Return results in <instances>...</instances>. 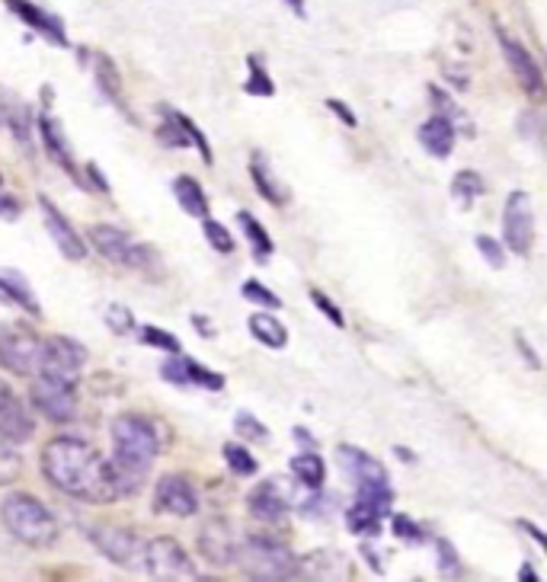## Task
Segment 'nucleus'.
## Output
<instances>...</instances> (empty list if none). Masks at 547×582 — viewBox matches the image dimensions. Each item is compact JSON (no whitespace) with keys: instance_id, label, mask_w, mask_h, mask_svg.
<instances>
[{"instance_id":"nucleus-1","label":"nucleus","mask_w":547,"mask_h":582,"mask_svg":"<svg viewBox=\"0 0 547 582\" xmlns=\"http://www.w3.org/2000/svg\"><path fill=\"white\" fill-rule=\"evenodd\" d=\"M42 474L55 490L84 503L122 499L112 464L90 442L77 436H58L42 448Z\"/></svg>"},{"instance_id":"nucleus-2","label":"nucleus","mask_w":547,"mask_h":582,"mask_svg":"<svg viewBox=\"0 0 547 582\" xmlns=\"http://www.w3.org/2000/svg\"><path fill=\"white\" fill-rule=\"evenodd\" d=\"M112 474H116V483H119V493L122 499L132 496L141 480L147 477L154 458L161 454V429L154 419L147 416H138V413H122L112 419Z\"/></svg>"},{"instance_id":"nucleus-3","label":"nucleus","mask_w":547,"mask_h":582,"mask_svg":"<svg viewBox=\"0 0 547 582\" xmlns=\"http://www.w3.org/2000/svg\"><path fill=\"white\" fill-rule=\"evenodd\" d=\"M0 518L7 531L26 548H52L58 541V518L30 493H10L0 503Z\"/></svg>"},{"instance_id":"nucleus-4","label":"nucleus","mask_w":547,"mask_h":582,"mask_svg":"<svg viewBox=\"0 0 547 582\" xmlns=\"http://www.w3.org/2000/svg\"><path fill=\"white\" fill-rule=\"evenodd\" d=\"M234 563L243 570V576L270 582L292 580L302 570V560L285 548L282 541L266 538V535H243Z\"/></svg>"},{"instance_id":"nucleus-5","label":"nucleus","mask_w":547,"mask_h":582,"mask_svg":"<svg viewBox=\"0 0 547 582\" xmlns=\"http://www.w3.org/2000/svg\"><path fill=\"white\" fill-rule=\"evenodd\" d=\"M45 340L23 323L0 327V365L20 377H35L42 369Z\"/></svg>"},{"instance_id":"nucleus-6","label":"nucleus","mask_w":547,"mask_h":582,"mask_svg":"<svg viewBox=\"0 0 547 582\" xmlns=\"http://www.w3.org/2000/svg\"><path fill=\"white\" fill-rule=\"evenodd\" d=\"M90 243L97 246V253L112 266H125V270H147L151 263H157V253L144 243H138L132 234H125L122 228L112 224H94L87 231Z\"/></svg>"},{"instance_id":"nucleus-7","label":"nucleus","mask_w":547,"mask_h":582,"mask_svg":"<svg viewBox=\"0 0 547 582\" xmlns=\"http://www.w3.org/2000/svg\"><path fill=\"white\" fill-rule=\"evenodd\" d=\"M308 496L310 490L302 486V483H288L285 477H270L247 496V509L260 521H282L288 509H302Z\"/></svg>"},{"instance_id":"nucleus-8","label":"nucleus","mask_w":547,"mask_h":582,"mask_svg":"<svg viewBox=\"0 0 547 582\" xmlns=\"http://www.w3.org/2000/svg\"><path fill=\"white\" fill-rule=\"evenodd\" d=\"M141 567L151 580H196V563L186 553V548L176 538H154L151 545L141 548Z\"/></svg>"},{"instance_id":"nucleus-9","label":"nucleus","mask_w":547,"mask_h":582,"mask_svg":"<svg viewBox=\"0 0 547 582\" xmlns=\"http://www.w3.org/2000/svg\"><path fill=\"white\" fill-rule=\"evenodd\" d=\"M84 365H87V349L84 345L70 340V337H52V340H45V355H42L39 375L74 387L80 381Z\"/></svg>"},{"instance_id":"nucleus-10","label":"nucleus","mask_w":547,"mask_h":582,"mask_svg":"<svg viewBox=\"0 0 547 582\" xmlns=\"http://www.w3.org/2000/svg\"><path fill=\"white\" fill-rule=\"evenodd\" d=\"M503 240L518 256H528L532 246H535V206H532V196L522 193V189L510 193V199H506Z\"/></svg>"},{"instance_id":"nucleus-11","label":"nucleus","mask_w":547,"mask_h":582,"mask_svg":"<svg viewBox=\"0 0 547 582\" xmlns=\"http://www.w3.org/2000/svg\"><path fill=\"white\" fill-rule=\"evenodd\" d=\"M30 400H33L35 413H42L52 422H70L77 416V394L70 384L52 381L45 375H35L33 387H30Z\"/></svg>"},{"instance_id":"nucleus-12","label":"nucleus","mask_w":547,"mask_h":582,"mask_svg":"<svg viewBox=\"0 0 547 582\" xmlns=\"http://www.w3.org/2000/svg\"><path fill=\"white\" fill-rule=\"evenodd\" d=\"M240 538L243 535L228 518H208L206 525H203V531H199V550H203V557H206L208 563L231 567L234 557H238Z\"/></svg>"},{"instance_id":"nucleus-13","label":"nucleus","mask_w":547,"mask_h":582,"mask_svg":"<svg viewBox=\"0 0 547 582\" xmlns=\"http://www.w3.org/2000/svg\"><path fill=\"white\" fill-rule=\"evenodd\" d=\"M90 545L103 553L106 560L119 563V567H132L135 560H141V545L129 528L119 525H90L87 528Z\"/></svg>"},{"instance_id":"nucleus-14","label":"nucleus","mask_w":547,"mask_h":582,"mask_svg":"<svg viewBox=\"0 0 547 582\" xmlns=\"http://www.w3.org/2000/svg\"><path fill=\"white\" fill-rule=\"evenodd\" d=\"M154 506L161 513H171L176 518H189L199 513V493L196 486L179 474H164L157 480V493H154Z\"/></svg>"},{"instance_id":"nucleus-15","label":"nucleus","mask_w":547,"mask_h":582,"mask_svg":"<svg viewBox=\"0 0 547 582\" xmlns=\"http://www.w3.org/2000/svg\"><path fill=\"white\" fill-rule=\"evenodd\" d=\"M35 432V419L26 410V404L17 397V391L0 381V436H7L10 442H30Z\"/></svg>"},{"instance_id":"nucleus-16","label":"nucleus","mask_w":547,"mask_h":582,"mask_svg":"<svg viewBox=\"0 0 547 582\" xmlns=\"http://www.w3.org/2000/svg\"><path fill=\"white\" fill-rule=\"evenodd\" d=\"M39 206H42V218H45V228H48V234L55 240V246L62 250V256H68L70 263H80V260H87V240L80 238L77 231H74V224H70L68 218L55 208L52 199H39Z\"/></svg>"},{"instance_id":"nucleus-17","label":"nucleus","mask_w":547,"mask_h":582,"mask_svg":"<svg viewBox=\"0 0 547 582\" xmlns=\"http://www.w3.org/2000/svg\"><path fill=\"white\" fill-rule=\"evenodd\" d=\"M500 45H503V58H506V65H510V70L515 74V80H518L532 97H541V94H545V77H541L538 62L532 58V52L506 33H500Z\"/></svg>"},{"instance_id":"nucleus-18","label":"nucleus","mask_w":547,"mask_h":582,"mask_svg":"<svg viewBox=\"0 0 547 582\" xmlns=\"http://www.w3.org/2000/svg\"><path fill=\"white\" fill-rule=\"evenodd\" d=\"M337 458H340L342 471H346V477L352 480V486H355V490H359V486H378V483H391V480H387V471L378 464L372 454H365L362 448L340 446L337 448Z\"/></svg>"},{"instance_id":"nucleus-19","label":"nucleus","mask_w":547,"mask_h":582,"mask_svg":"<svg viewBox=\"0 0 547 582\" xmlns=\"http://www.w3.org/2000/svg\"><path fill=\"white\" fill-rule=\"evenodd\" d=\"M26 26H33L35 33H42L48 42H55V45H68V35H65V23L58 20V17H52V13H45L42 7H35L30 0H3Z\"/></svg>"},{"instance_id":"nucleus-20","label":"nucleus","mask_w":547,"mask_h":582,"mask_svg":"<svg viewBox=\"0 0 547 582\" xmlns=\"http://www.w3.org/2000/svg\"><path fill=\"white\" fill-rule=\"evenodd\" d=\"M39 138H42V144H45V151L55 157V164L58 167H65V171L80 183V173H77V167H74V154H70V144L68 138H65V129L48 116V112H42L39 116Z\"/></svg>"},{"instance_id":"nucleus-21","label":"nucleus","mask_w":547,"mask_h":582,"mask_svg":"<svg viewBox=\"0 0 547 582\" xmlns=\"http://www.w3.org/2000/svg\"><path fill=\"white\" fill-rule=\"evenodd\" d=\"M419 144L426 147V154H433L436 161H445L455 151V122L445 116H433L419 125Z\"/></svg>"},{"instance_id":"nucleus-22","label":"nucleus","mask_w":547,"mask_h":582,"mask_svg":"<svg viewBox=\"0 0 547 582\" xmlns=\"http://www.w3.org/2000/svg\"><path fill=\"white\" fill-rule=\"evenodd\" d=\"M173 196H176V202H179V208H183L189 218H208L206 193H203V186H199L193 176H176Z\"/></svg>"},{"instance_id":"nucleus-23","label":"nucleus","mask_w":547,"mask_h":582,"mask_svg":"<svg viewBox=\"0 0 547 582\" xmlns=\"http://www.w3.org/2000/svg\"><path fill=\"white\" fill-rule=\"evenodd\" d=\"M387 515L391 513H384L375 503L355 496V503H352L349 513H346V525H349V531H355V535H375L378 528H381V518H387Z\"/></svg>"},{"instance_id":"nucleus-24","label":"nucleus","mask_w":547,"mask_h":582,"mask_svg":"<svg viewBox=\"0 0 547 582\" xmlns=\"http://www.w3.org/2000/svg\"><path fill=\"white\" fill-rule=\"evenodd\" d=\"M250 173H253V183H256V189H260V196L270 202V206H285L288 202V193L282 189V183L275 179L273 171H270V164L260 157V154H253V164H250Z\"/></svg>"},{"instance_id":"nucleus-25","label":"nucleus","mask_w":547,"mask_h":582,"mask_svg":"<svg viewBox=\"0 0 547 582\" xmlns=\"http://www.w3.org/2000/svg\"><path fill=\"white\" fill-rule=\"evenodd\" d=\"M0 292L7 295V298H13L20 308H26L30 314H42L39 308V301H35L33 288H30V282L23 278V273H17V270H0Z\"/></svg>"},{"instance_id":"nucleus-26","label":"nucleus","mask_w":547,"mask_h":582,"mask_svg":"<svg viewBox=\"0 0 547 582\" xmlns=\"http://www.w3.org/2000/svg\"><path fill=\"white\" fill-rule=\"evenodd\" d=\"M250 333H253V340H260V343L270 345V349H285V343H288V330L282 327L278 317L266 314V310L250 317Z\"/></svg>"},{"instance_id":"nucleus-27","label":"nucleus","mask_w":547,"mask_h":582,"mask_svg":"<svg viewBox=\"0 0 547 582\" xmlns=\"http://www.w3.org/2000/svg\"><path fill=\"white\" fill-rule=\"evenodd\" d=\"M288 468H292V477L298 480L302 486H308V490H320L324 480H327V468H324V461H320L314 451L295 454Z\"/></svg>"},{"instance_id":"nucleus-28","label":"nucleus","mask_w":547,"mask_h":582,"mask_svg":"<svg viewBox=\"0 0 547 582\" xmlns=\"http://www.w3.org/2000/svg\"><path fill=\"white\" fill-rule=\"evenodd\" d=\"M238 224L240 231H243V238L250 240V246H253V256L260 260V263H266L270 256H273V240L266 234V228L250 215V211H238Z\"/></svg>"},{"instance_id":"nucleus-29","label":"nucleus","mask_w":547,"mask_h":582,"mask_svg":"<svg viewBox=\"0 0 547 582\" xmlns=\"http://www.w3.org/2000/svg\"><path fill=\"white\" fill-rule=\"evenodd\" d=\"M0 116H3V122L10 125V132L17 135V141L26 147L30 144V132H33V119H30V109L26 106H20V103H7V106H0Z\"/></svg>"},{"instance_id":"nucleus-30","label":"nucleus","mask_w":547,"mask_h":582,"mask_svg":"<svg viewBox=\"0 0 547 582\" xmlns=\"http://www.w3.org/2000/svg\"><path fill=\"white\" fill-rule=\"evenodd\" d=\"M451 196L461 202V206H474V199L483 196V179H480V173L474 171H461L455 179H451Z\"/></svg>"},{"instance_id":"nucleus-31","label":"nucleus","mask_w":547,"mask_h":582,"mask_svg":"<svg viewBox=\"0 0 547 582\" xmlns=\"http://www.w3.org/2000/svg\"><path fill=\"white\" fill-rule=\"evenodd\" d=\"M23 471V458L17 451V442H10L7 436H0V486H10Z\"/></svg>"},{"instance_id":"nucleus-32","label":"nucleus","mask_w":547,"mask_h":582,"mask_svg":"<svg viewBox=\"0 0 547 582\" xmlns=\"http://www.w3.org/2000/svg\"><path fill=\"white\" fill-rule=\"evenodd\" d=\"M247 70H250V77H247L243 90H247L250 97H273L275 94L273 77L263 70V65H260V58H256V55H250V58H247Z\"/></svg>"},{"instance_id":"nucleus-33","label":"nucleus","mask_w":547,"mask_h":582,"mask_svg":"<svg viewBox=\"0 0 547 582\" xmlns=\"http://www.w3.org/2000/svg\"><path fill=\"white\" fill-rule=\"evenodd\" d=\"M183 372H186V387L199 384L206 391H225V377L218 375V372H208L206 365L196 362V359H183Z\"/></svg>"},{"instance_id":"nucleus-34","label":"nucleus","mask_w":547,"mask_h":582,"mask_svg":"<svg viewBox=\"0 0 547 582\" xmlns=\"http://www.w3.org/2000/svg\"><path fill=\"white\" fill-rule=\"evenodd\" d=\"M225 461H228V468H231V474H238V477H253L256 474V458L247 451L238 442H231V446H225Z\"/></svg>"},{"instance_id":"nucleus-35","label":"nucleus","mask_w":547,"mask_h":582,"mask_svg":"<svg viewBox=\"0 0 547 582\" xmlns=\"http://www.w3.org/2000/svg\"><path fill=\"white\" fill-rule=\"evenodd\" d=\"M234 429H238L240 442H270V429L253 416V413L240 410L234 416Z\"/></svg>"},{"instance_id":"nucleus-36","label":"nucleus","mask_w":547,"mask_h":582,"mask_svg":"<svg viewBox=\"0 0 547 582\" xmlns=\"http://www.w3.org/2000/svg\"><path fill=\"white\" fill-rule=\"evenodd\" d=\"M240 295H243L247 301L260 305L263 310H278V308H282V301L275 298V295L270 292V288H266V285H260L256 278H247V282L240 285Z\"/></svg>"},{"instance_id":"nucleus-37","label":"nucleus","mask_w":547,"mask_h":582,"mask_svg":"<svg viewBox=\"0 0 547 582\" xmlns=\"http://www.w3.org/2000/svg\"><path fill=\"white\" fill-rule=\"evenodd\" d=\"M97 84L103 87L106 94L122 106V87H119V74L112 68V62L106 55H97Z\"/></svg>"},{"instance_id":"nucleus-38","label":"nucleus","mask_w":547,"mask_h":582,"mask_svg":"<svg viewBox=\"0 0 547 582\" xmlns=\"http://www.w3.org/2000/svg\"><path fill=\"white\" fill-rule=\"evenodd\" d=\"M138 340L144 345L164 349V352H171V355L179 352V340H176L173 333H167V330H157V327H141V330H138Z\"/></svg>"},{"instance_id":"nucleus-39","label":"nucleus","mask_w":547,"mask_h":582,"mask_svg":"<svg viewBox=\"0 0 547 582\" xmlns=\"http://www.w3.org/2000/svg\"><path fill=\"white\" fill-rule=\"evenodd\" d=\"M106 327H109L112 333L125 337V333H132V330H135V317H132V310L129 308L112 305V308H106Z\"/></svg>"},{"instance_id":"nucleus-40","label":"nucleus","mask_w":547,"mask_h":582,"mask_svg":"<svg viewBox=\"0 0 547 582\" xmlns=\"http://www.w3.org/2000/svg\"><path fill=\"white\" fill-rule=\"evenodd\" d=\"M173 116H176V122H179V129H183V135H186V141L199 147V154H203V164H211V147H208L206 135L199 132V125H196L193 119L179 116V112H173Z\"/></svg>"},{"instance_id":"nucleus-41","label":"nucleus","mask_w":547,"mask_h":582,"mask_svg":"<svg viewBox=\"0 0 547 582\" xmlns=\"http://www.w3.org/2000/svg\"><path fill=\"white\" fill-rule=\"evenodd\" d=\"M206 238L208 243L218 250V253H234V238L228 234V228L225 224H218V221H211V218H206Z\"/></svg>"},{"instance_id":"nucleus-42","label":"nucleus","mask_w":547,"mask_h":582,"mask_svg":"<svg viewBox=\"0 0 547 582\" xmlns=\"http://www.w3.org/2000/svg\"><path fill=\"white\" fill-rule=\"evenodd\" d=\"M478 250L483 253V260H486L493 270H503V266H506V253H503V246L490 238V234H478Z\"/></svg>"},{"instance_id":"nucleus-43","label":"nucleus","mask_w":547,"mask_h":582,"mask_svg":"<svg viewBox=\"0 0 547 582\" xmlns=\"http://www.w3.org/2000/svg\"><path fill=\"white\" fill-rule=\"evenodd\" d=\"M310 301H314L317 308H320V310H324V314H327V320H330L333 327H346V317H342V310L337 308V305H333V301H330V298H327L324 292H317V288H310Z\"/></svg>"},{"instance_id":"nucleus-44","label":"nucleus","mask_w":547,"mask_h":582,"mask_svg":"<svg viewBox=\"0 0 547 582\" xmlns=\"http://www.w3.org/2000/svg\"><path fill=\"white\" fill-rule=\"evenodd\" d=\"M439 570L442 576H461V560L448 541H439Z\"/></svg>"},{"instance_id":"nucleus-45","label":"nucleus","mask_w":547,"mask_h":582,"mask_svg":"<svg viewBox=\"0 0 547 582\" xmlns=\"http://www.w3.org/2000/svg\"><path fill=\"white\" fill-rule=\"evenodd\" d=\"M391 528H394V535H397V538H404V541H419V538H423V528H419V525H413L407 515H394Z\"/></svg>"},{"instance_id":"nucleus-46","label":"nucleus","mask_w":547,"mask_h":582,"mask_svg":"<svg viewBox=\"0 0 547 582\" xmlns=\"http://www.w3.org/2000/svg\"><path fill=\"white\" fill-rule=\"evenodd\" d=\"M161 377H164V381H171V384H179V387H186V372H183V359H171V362H164V365H161Z\"/></svg>"},{"instance_id":"nucleus-47","label":"nucleus","mask_w":547,"mask_h":582,"mask_svg":"<svg viewBox=\"0 0 547 582\" xmlns=\"http://www.w3.org/2000/svg\"><path fill=\"white\" fill-rule=\"evenodd\" d=\"M429 94H433V100H436V106L442 109L439 116H445V119H451V122H458V119H461V112H458V106H455V103H451V100H448V94H442L439 87H433Z\"/></svg>"},{"instance_id":"nucleus-48","label":"nucleus","mask_w":547,"mask_h":582,"mask_svg":"<svg viewBox=\"0 0 547 582\" xmlns=\"http://www.w3.org/2000/svg\"><path fill=\"white\" fill-rule=\"evenodd\" d=\"M327 109H330V112H333L337 119H342V122H346L349 129H355V125H359V119L352 116V109H349L346 103H340V100H327Z\"/></svg>"},{"instance_id":"nucleus-49","label":"nucleus","mask_w":547,"mask_h":582,"mask_svg":"<svg viewBox=\"0 0 547 582\" xmlns=\"http://www.w3.org/2000/svg\"><path fill=\"white\" fill-rule=\"evenodd\" d=\"M0 218L3 221H17L20 218V206L10 196H3V193H0Z\"/></svg>"},{"instance_id":"nucleus-50","label":"nucleus","mask_w":547,"mask_h":582,"mask_svg":"<svg viewBox=\"0 0 547 582\" xmlns=\"http://www.w3.org/2000/svg\"><path fill=\"white\" fill-rule=\"evenodd\" d=\"M515 345H518V352L528 359V365H532V369H541V359L532 352V345H528V340H525V337H515Z\"/></svg>"},{"instance_id":"nucleus-51","label":"nucleus","mask_w":547,"mask_h":582,"mask_svg":"<svg viewBox=\"0 0 547 582\" xmlns=\"http://www.w3.org/2000/svg\"><path fill=\"white\" fill-rule=\"evenodd\" d=\"M292 436H295V439H298L302 446L308 448V451H314V446H317V442H314V436H310L305 426H295V429H292Z\"/></svg>"},{"instance_id":"nucleus-52","label":"nucleus","mask_w":547,"mask_h":582,"mask_svg":"<svg viewBox=\"0 0 547 582\" xmlns=\"http://www.w3.org/2000/svg\"><path fill=\"white\" fill-rule=\"evenodd\" d=\"M285 3H288V7L295 10V17H302V20L308 17V7H305V0H285Z\"/></svg>"},{"instance_id":"nucleus-53","label":"nucleus","mask_w":547,"mask_h":582,"mask_svg":"<svg viewBox=\"0 0 547 582\" xmlns=\"http://www.w3.org/2000/svg\"><path fill=\"white\" fill-rule=\"evenodd\" d=\"M522 528H525V531H528V535H532V538H535L538 545H545V535H541V531H538V528H535L532 521H522Z\"/></svg>"},{"instance_id":"nucleus-54","label":"nucleus","mask_w":547,"mask_h":582,"mask_svg":"<svg viewBox=\"0 0 547 582\" xmlns=\"http://www.w3.org/2000/svg\"><path fill=\"white\" fill-rule=\"evenodd\" d=\"M518 580L538 582V576H535V573H532V567H528V563H525V567H522V570H518Z\"/></svg>"},{"instance_id":"nucleus-55","label":"nucleus","mask_w":547,"mask_h":582,"mask_svg":"<svg viewBox=\"0 0 547 582\" xmlns=\"http://www.w3.org/2000/svg\"><path fill=\"white\" fill-rule=\"evenodd\" d=\"M0 183H3V176H0Z\"/></svg>"}]
</instances>
